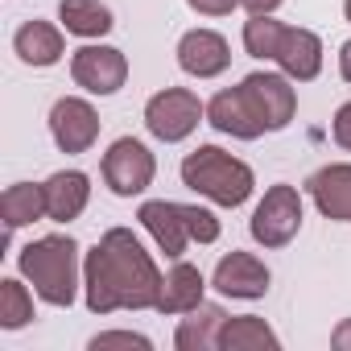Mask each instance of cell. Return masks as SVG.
<instances>
[{
	"label": "cell",
	"mask_w": 351,
	"mask_h": 351,
	"mask_svg": "<svg viewBox=\"0 0 351 351\" xmlns=\"http://www.w3.org/2000/svg\"><path fill=\"white\" fill-rule=\"evenodd\" d=\"M161 281V269L128 228H108L83 256V298L91 314L157 310Z\"/></svg>",
	"instance_id": "cell-1"
},
{
	"label": "cell",
	"mask_w": 351,
	"mask_h": 351,
	"mask_svg": "<svg viewBox=\"0 0 351 351\" xmlns=\"http://www.w3.org/2000/svg\"><path fill=\"white\" fill-rule=\"evenodd\" d=\"M21 277L46 306H71L79 293V244L71 236H42L17 252Z\"/></svg>",
	"instance_id": "cell-2"
},
{
	"label": "cell",
	"mask_w": 351,
	"mask_h": 351,
	"mask_svg": "<svg viewBox=\"0 0 351 351\" xmlns=\"http://www.w3.org/2000/svg\"><path fill=\"white\" fill-rule=\"evenodd\" d=\"M182 186L211 199L215 207H244L248 195L256 191V173H252L248 161L232 157L228 149L199 145L195 153L182 157Z\"/></svg>",
	"instance_id": "cell-3"
},
{
	"label": "cell",
	"mask_w": 351,
	"mask_h": 351,
	"mask_svg": "<svg viewBox=\"0 0 351 351\" xmlns=\"http://www.w3.org/2000/svg\"><path fill=\"white\" fill-rule=\"evenodd\" d=\"M136 219H141V228L157 240V248L169 261H182L191 240H199V244H215L219 240V219L207 207H191V203L149 199V203H141Z\"/></svg>",
	"instance_id": "cell-4"
},
{
	"label": "cell",
	"mask_w": 351,
	"mask_h": 351,
	"mask_svg": "<svg viewBox=\"0 0 351 351\" xmlns=\"http://www.w3.org/2000/svg\"><path fill=\"white\" fill-rule=\"evenodd\" d=\"M203 116H207V104L191 87H165V91L149 95V104H145V128L165 145L186 141L203 124Z\"/></svg>",
	"instance_id": "cell-5"
},
{
	"label": "cell",
	"mask_w": 351,
	"mask_h": 351,
	"mask_svg": "<svg viewBox=\"0 0 351 351\" xmlns=\"http://www.w3.org/2000/svg\"><path fill=\"white\" fill-rule=\"evenodd\" d=\"M248 232L261 248H285L298 232H302V195L289 182H277L265 191V199L256 203Z\"/></svg>",
	"instance_id": "cell-6"
},
{
	"label": "cell",
	"mask_w": 351,
	"mask_h": 351,
	"mask_svg": "<svg viewBox=\"0 0 351 351\" xmlns=\"http://www.w3.org/2000/svg\"><path fill=\"white\" fill-rule=\"evenodd\" d=\"M99 173H104V182H108V191H112L116 199H136V195H145V191L153 186L157 161H153L149 145H141L136 136H120V141H112V149L104 153Z\"/></svg>",
	"instance_id": "cell-7"
},
{
	"label": "cell",
	"mask_w": 351,
	"mask_h": 351,
	"mask_svg": "<svg viewBox=\"0 0 351 351\" xmlns=\"http://www.w3.org/2000/svg\"><path fill=\"white\" fill-rule=\"evenodd\" d=\"M207 124L219 128L223 136H236V141H256V136L269 132V124H265V116H261V108H256V99L248 95L244 83L240 87H223L219 95H211Z\"/></svg>",
	"instance_id": "cell-8"
},
{
	"label": "cell",
	"mask_w": 351,
	"mask_h": 351,
	"mask_svg": "<svg viewBox=\"0 0 351 351\" xmlns=\"http://www.w3.org/2000/svg\"><path fill=\"white\" fill-rule=\"evenodd\" d=\"M71 79L91 95H116L128 83V58L116 46H83L71 54Z\"/></svg>",
	"instance_id": "cell-9"
},
{
	"label": "cell",
	"mask_w": 351,
	"mask_h": 351,
	"mask_svg": "<svg viewBox=\"0 0 351 351\" xmlns=\"http://www.w3.org/2000/svg\"><path fill=\"white\" fill-rule=\"evenodd\" d=\"M50 136L62 153H87L99 141V112L79 95H62L50 108Z\"/></svg>",
	"instance_id": "cell-10"
},
{
	"label": "cell",
	"mask_w": 351,
	"mask_h": 351,
	"mask_svg": "<svg viewBox=\"0 0 351 351\" xmlns=\"http://www.w3.org/2000/svg\"><path fill=\"white\" fill-rule=\"evenodd\" d=\"M269 281H273L269 265L261 256H252V252H228L211 273V289H219L223 298H240V302L265 298Z\"/></svg>",
	"instance_id": "cell-11"
},
{
	"label": "cell",
	"mask_w": 351,
	"mask_h": 351,
	"mask_svg": "<svg viewBox=\"0 0 351 351\" xmlns=\"http://www.w3.org/2000/svg\"><path fill=\"white\" fill-rule=\"evenodd\" d=\"M244 87H248V95L256 99V108H261L269 132H281V128L293 124V116H298V91H293V79H289V75L252 71V75L244 79Z\"/></svg>",
	"instance_id": "cell-12"
},
{
	"label": "cell",
	"mask_w": 351,
	"mask_h": 351,
	"mask_svg": "<svg viewBox=\"0 0 351 351\" xmlns=\"http://www.w3.org/2000/svg\"><path fill=\"white\" fill-rule=\"evenodd\" d=\"M178 66L191 79H219L232 66V46L215 29H191L178 42Z\"/></svg>",
	"instance_id": "cell-13"
},
{
	"label": "cell",
	"mask_w": 351,
	"mask_h": 351,
	"mask_svg": "<svg viewBox=\"0 0 351 351\" xmlns=\"http://www.w3.org/2000/svg\"><path fill=\"white\" fill-rule=\"evenodd\" d=\"M314 207L335 219V223H351V161H330L322 169L310 173V182H306Z\"/></svg>",
	"instance_id": "cell-14"
},
{
	"label": "cell",
	"mask_w": 351,
	"mask_h": 351,
	"mask_svg": "<svg viewBox=\"0 0 351 351\" xmlns=\"http://www.w3.org/2000/svg\"><path fill=\"white\" fill-rule=\"evenodd\" d=\"M42 186H46V219H54V223L79 219L91 203V178L83 169H58Z\"/></svg>",
	"instance_id": "cell-15"
},
{
	"label": "cell",
	"mask_w": 351,
	"mask_h": 351,
	"mask_svg": "<svg viewBox=\"0 0 351 351\" xmlns=\"http://www.w3.org/2000/svg\"><path fill=\"white\" fill-rule=\"evenodd\" d=\"M273 62H277L281 75H289L293 83H310V79H318V71H322V38H318L314 29H293V25H285Z\"/></svg>",
	"instance_id": "cell-16"
},
{
	"label": "cell",
	"mask_w": 351,
	"mask_h": 351,
	"mask_svg": "<svg viewBox=\"0 0 351 351\" xmlns=\"http://www.w3.org/2000/svg\"><path fill=\"white\" fill-rule=\"evenodd\" d=\"M13 50H17V58H21L25 66L46 71V66H58V62H62L66 42H62V29H58V25L34 17V21H25V25L13 34Z\"/></svg>",
	"instance_id": "cell-17"
},
{
	"label": "cell",
	"mask_w": 351,
	"mask_h": 351,
	"mask_svg": "<svg viewBox=\"0 0 351 351\" xmlns=\"http://www.w3.org/2000/svg\"><path fill=\"white\" fill-rule=\"evenodd\" d=\"M228 322V310L215 306V302H203L195 310H186V318L173 330V347L178 351H211L219 347V330Z\"/></svg>",
	"instance_id": "cell-18"
},
{
	"label": "cell",
	"mask_w": 351,
	"mask_h": 351,
	"mask_svg": "<svg viewBox=\"0 0 351 351\" xmlns=\"http://www.w3.org/2000/svg\"><path fill=\"white\" fill-rule=\"evenodd\" d=\"M203 289H207V281H203V273L195 269V265H186V261H178L169 273H165V281H161V298H157V314H186V310H195V306H203Z\"/></svg>",
	"instance_id": "cell-19"
},
{
	"label": "cell",
	"mask_w": 351,
	"mask_h": 351,
	"mask_svg": "<svg viewBox=\"0 0 351 351\" xmlns=\"http://www.w3.org/2000/svg\"><path fill=\"white\" fill-rule=\"evenodd\" d=\"M219 351H281V339L256 314H228L219 330Z\"/></svg>",
	"instance_id": "cell-20"
},
{
	"label": "cell",
	"mask_w": 351,
	"mask_h": 351,
	"mask_svg": "<svg viewBox=\"0 0 351 351\" xmlns=\"http://www.w3.org/2000/svg\"><path fill=\"white\" fill-rule=\"evenodd\" d=\"M0 215H5V232H17L25 223L46 219V186L13 182L5 195H0Z\"/></svg>",
	"instance_id": "cell-21"
},
{
	"label": "cell",
	"mask_w": 351,
	"mask_h": 351,
	"mask_svg": "<svg viewBox=\"0 0 351 351\" xmlns=\"http://www.w3.org/2000/svg\"><path fill=\"white\" fill-rule=\"evenodd\" d=\"M58 21L75 38H104L116 25L112 21V9L99 5V0H62V5H58Z\"/></svg>",
	"instance_id": "cell-22"
},
{
	"label": "cell",
	"mask_w": 351,
	"mask_h": 351,
	"mask_svg": "<svg viewBox=\"0 0 351 351\" xmlns=\"http://www.w3.org/2000/svg\"><path fill=\"white\" fill-rule=\"evenodd\" d=\"M281 34H285V25L273 21V13H248V21H244V50L252 58L273 62L277 46H281Z\"/></svg>",
	"instance_id": "cell-23"
},
{
	"label": "cell",
	"mask_w": 351,
	"mask_h": 351,
	"mask_svg": "<svg viewBox=\"0 0 351 351\" xmlns=\"http://www.w3.org/2000/svg\"><path fill=\"white\" fill-rule=\"evenodd\" d=\"M34 322V293L29 285H21L17 277L0 281V326L5 330H21Z\"/></svg>",
	"instance_id": "cell-24"
},
{
	"label": "cell",
	"mask_w": 351,
	"mask_h": 351,
	"mask_svg": "<svg viewBox=\"0 0 351 351\" xmlns=\"http://www.w3.org/2000/svg\"><path fill=\"white\" fill-rule=\"evenodd\" d=\"M91 351H108V347H136V351H153V339L149 335H136V330H104L87 343Z\"/></svg>",
	"instance_id": "cell-25"
},
{
	"label": "cell",
	"mask_w": 351,
	"mask_h": 351,
	"mask_svg": "<svg viewBox=\"0 0 351 351\" xmlns=\"http://www.w3.org/2000/svg\"><path fill=\"white\" fill-rule=\"evenodd\" d=\"M330 132H335V145L351 153V99H347V104L335 112V120H330Z\"/></svg>",
	"instance_id": "cell-26"
},
{
	"label": "cell",
	"mask_w": 351,
	"mask_h": 351,
	"mask_svg": "<svg viewBox=\"0 0 351 351\" xmlns=\"http://www.w3.org/2000/svg\"><path fill=\"white\" fill-rule=\"evenodd\" d=\"M186 5H191L199 17H228L240 0H186Z\"/></svg>",
	"instance_id": "cell-27"
},
{
	"label": "cell",
	"mask_w": 351,
	"mask_h": 351,
	"mask_svg": "<svg viewBox=\"0 0 351 351\" xmlns=\"http://www.w3.org/2000/svg\"><path fill=\"white\" fill-rule=\"evenodd\" d=\"M330 347H335V351H351V318H343V322L330 330Z\"/></svg>",
	"instance_id": "cell-28"
},
{
	"label": "cell",
	"mask_w": 351,
	"mask_h": 351,
	"mask_svg": "<svg viewBox=\"0 0 351 351\" xmlns=\"http://www.w3.org/2000/svg\"><path fill=\"white\" fill-rule=\"evenodd\" d=\"M240 5H244L248 13H277L285 0H240Z\"/></svg>",
	"instance_id": "cell-29"
},
{
	"label": "cell",
	"mask_w": 351,
	"mask_h": 351,
	"mask_svg": "<svg viewBox=\"0 0 351 351\" xmlns=\"http://www.w3.org/2000/svg\"><path fill=\"white\" fill-rule=\"evenodd\" d=\"M339 75H343V79L351 83V38H347L343 46H339Z\"/></svg>",
	"instance_id": "cell-30"
},
{
	"label": "cell",
	"mask_w": 351,
	"mask_h": 351,
	"mask_svg": "<svg viewBox=\"0 0 351 351\" xmlns=\"http://www.w3.org/2000/svg\"><path fill=\"white\" fill-rule=\"evenodd\" d=\"M343 17H347V21H351V0H343Z\"/></svg>",
	"instance_id": "cell-31"
}]
</instances>
